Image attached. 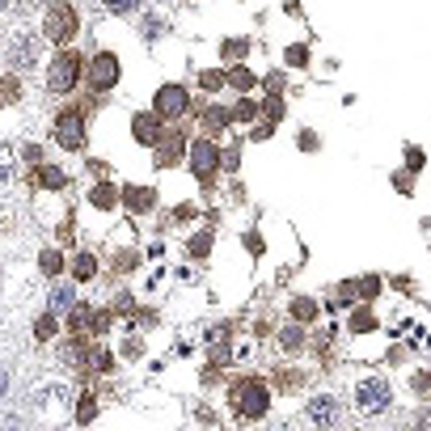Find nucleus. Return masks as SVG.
<instances>
[{
    "label": "nucleus",
    "mask_w": 431,
    "mask_h": 431,
    "mask_svg": "<svg viewBox=\"0 0 431 431\" xmlns=\"http://www.w3.org/2000/svg\"><path fill=\"white\" fill-rule=\"evenodd\" d=\"M229 402H233L237 418L254 423V418H262V414H266V402H271V398H266V385L258 381V376H245V381H237V385H233Z\"/></svg>",
    "instance_id": "nucleus-1"
},
{
    "label": "nucleus",
    "mask_w": 431,
    "mask_h": 431,
    "mask_svg": "<svg viewBox=\"0 0 431 431\" xmlns=\"http://www.w3.org/2000/svg\"><path fill=\"white\" fill-rule=\"evenodd\" d=\"M389 402H393V389L381 381V376H368V381H359V389H355V406H359V414H364V418L385 414V410H389Z\"/></svg>",
    "instance_id": "nucleus-2"
},
{
    "label": "nucleus",
    "mask_w": 431,
    "mask_h": 431,
    "mask_svg": "<svg viewBox=\"0 0 431 431\" xmlns=\"http://www.w3.org/2000/svg\"><path fill=\"white\" fill-rule=\"evenodd\" d=\"M93 203H97V207H111V203H115V186H106V182L93 186Z\"/></svg>",
    "instance_id": "nucleus-29"
},
{
    "label": "nucleus",
    "mask_w": 431,
    "mask_h": 431,
    "mask_svg": "<svg viewBox=\"0 0 431 431\" xmlns=\"http://www.w3.org/2000/svg\"><path fill=\"white\" fill-rule=\"evenodd\" d=\"M271 431H296V427H292V423H275Z\"/></svg>",
    "instance_id": "nucleus-40"
},
{
    "label": "nucleus",
    "mask_w": 431,
    "mask_h": 431,
    "mask_svg": "<svg viewBox=\"0 0 431 431\" xmlns=\"http://www.w3.org/2000/svg\"><path fill=\"white\" fill-rule=\"evenodd\" d=\"M42 34L51 38V42H72V34H76V9L72 5H51L47 9V22H42Z\"/></svg>",
    "instance_id": "nucleus-3"
},
{
    "label": "nucleus",
    "mask_w": 431,
    "mask_h": 431,
    "mask_svg": "<svg viewBox=\"0 0 431 431\" xmlns=\"http://www.w3.org/2000/svg\"><path fill=\"white\" fill-rule=\"evenodd\" d=\"M9 60H13V68L30 64V60H34V42H30V38H17V42H13V51H9Z\"/></svg>",
    "instance_id": "nucleus-14"
},
{
    "label": "nucleus",
    "mask_w": 431,
    "mask_h": 431,
    "mask_svg": "<svg viewBox=\"0 0 431 431\" xmlns=\"http://www.w3.org/2000/svg\"><path fill=\"white\" fill-rule=\"evenodd\" d=\"M0 9H5V0H0Z\"/></svg>",
    "instance_id": "nucleus-44"
},
{
    "label": "nucleus",
    "mask_w": 431,
    "mask_h": 431,
    "mask_svg": "<svg viewBox=\"0 0 431 431\" xmlns=\"http://www.w3.org/2000/svg\"><path fill=\"white\" fill-rule=\"evenodd\" d=\"M131 309H136V304H131V296H119V300H115V313H123V317H127Z\"/></svg>",
    "instance_id": "nucleus-38"
},
{
    "label": "nucleus",
    "mask_w": 431,
    "mask_h": 431,
    "mask_svg": "<svg viewBox=\"0 0 431 431\" xmlns=\"http://www.w3.org/2000/svg\"><path fill=\"white\" fill-rule=\"evenodd\" d=\"M190 170L199 178H211L216 170H220V148H216L211 140H195L190 144Z\"/></svg>",
    "instance_id": "nucleus-8"
},
{
    "label": "nucleus",
    "mask_w": 431,
    "mask_h": 431,
    "mask_svg": "<svg viewBox=\"0 0 431 431\" xmlns=\"http://www.w3.org/2000/svg\"><path fill=\"white\" fill-rule=\"evenodd\" d=\"M300 343H304L300 330H284V334H279V347H284V351H300Z\"/></svg>",
    "instance_id": "nucleus-27"
},
{
    "label": "nucleus",
    "mask_w": 431,
    "mask_h": 431,
    "mask_svg": "<svg viewBox=\"0 0 431 431\" xmlns=\"http://www.w3.org/2000/svg\"><path fill=\"white\" fill-rule=\"evenodd\" d=\"M131 131H136L140 144H156V140H161V115H140Z\"/></svg>",
    "instance_id": "nucleus-12"
},
{
    "label": "nucleus",
    "mask_w": 431,
    "mask_h": 431,
    "mask_svg": "<svg viewBox=\"0 0 431 431\" xmlns=\"http://www.w3.org/2000/svg\"><path fill=\"white\" fill-rule=\"evenodd\" d=\"M178 156H182V136L178 131L156 140V165H178Z\"/></svg>",
    "instance_id": "nucleus-11"
},
{
    "label": "nucleus",
    "mask_w": 431,
    "mask_h": 431,
    "mask_svg": "<svg viewBox=\"0 0 431 431\" xmlns=\"http://www.w3.org/2000/svg\"><path fill=\"white\" fill-rule=\"evenodd\" d=\"M72 271H76V279H93V275H97V258H93V254H81Z\"/></svg>",
    "instance_id": "nucleus-20"
},
{
    "label": "nucleus",
    "mask_w": 431,
    "mask_h": 431,
    "mask_svg": "<svg viewBox=\"0 0 431 431\" xmlns=\"http://www.w3.org/2000/svg\"><path fill=\"white\" fill-rule=\"evenodd\" d=\"M9 174H13V156H9L5 144H0V182H9Z\"/></svg>",
    "instance_id": "nucleus-33"
},
{
    "label": "nucleus",
    "mask_w": 431,
    "mask_h": 431,
    "mask_svg": "<svg viewBox=\"0 0 431 431\" xmlns=\"http://www.w3.org/2000/svg\"><path fill=\"white\" fill-rule=\"evenodd\" d=\"M414 431H427V423H423V427H414Z\"/></svg>",
    "instance_id": "nucleus-43"
},
{
    "label": "nucleus",
    "mask_w": 431,
    "mask_h": 431,
    "mask_svg": "<svg viewBox=\"0 0 431 431\" xmlns=\"http://www.w3.org/2000/svg\"><path fill=\"white\" fill-rule=\"evenodd\" d=\"M156 115L170 119V123H178L182 115H190V93H186L182 85H161V89H156Z\"/></svg>",
    "instance_id": "nucleus-5"
},
{
    "label": "nucleus",
    "mask_w": 431,
    "mask_h": 431,
    "mask_svg": "<svg viewBox=\"0 0 431 431\" xmlns=\"http://www.w3.org/2000/svg\"><path fill=\"white\" fill-rule=\"evenodd\" d=\"M93 414H97V402L85 393V398H81V406H76V423H93Z\"/></svg>",
    "instance_id": "nucleus-25"
},
{
    "label": "nucleus",
    "mask_w": 431,
    "mask_h": 431,
    "mask_svg": "<svg viewBox=\"0 0 431 431\" xmlns=\"http://www.w3.org/2000/svg\"><path fill=\"white\" fill-rule=\"evenodd\" d=\"M22 97V81L17 76H5L0 81V106H9V101H17Z\"/></svg>",
    "instance_id": "nucleus-19"
},
{
    "label": "nucleus",
    "mask_w": 431,
    "mask_h": 431,
    "mask_svg": "<svg viewBox=\"0 0 431 431\" xmlns=\"http://www.w3.org/2000/svg\"><path fill=\"white\" fill-rule=\"evenodd\" d=\"M0 431H13V423H5V427H0Z\"/></svg>",
    "instance_id": "nucleus-42"
},
{
    "label": "nucleus",
    "mask_w": 431,
    "mask_h": 431,
    "mask_svg": "<svg viewBox=\"0 0 431 431\" xmlns=\"http://www.w3.org/2000/svg\"><path fill=\"white\" fill-rule=\"evenodd\" d=\"M85 364L93 368V372H106V368H111V355H106V347H85Z\"/></svg>",
    "instance_id": "nucleus-15"
},
{
    "label": "nucleus",
    "mask_w": 431,
    "mask_h": 431,
    "mask_svg": "<svg viewBox=\"0 0 431 431\" xmlns=\"http://www.w3.org/2000/svg\"><path fill=\"white\" fill-rule=\"evenodd\" d=\"M207 245H211V237H207V233H203V237H199V241H190V254H199V258H203V254H207Z\"/></svg>",
    "instance_id": "nucleus-36"
},
{
    "label": "nucleus",
    "mask_w": 431,
    "mask_h": 431,
    "mask_svg": "<svg viewBox=\"0 0 431 431\" xmlns=\"http://www.w3.org/2000/svg\"><path fill=\"white\" fill-rule=\"evenodd\" d=\"M304 60H309L304 47H292V51H288V64H304Z\"/></svg>",
    "instance_id": "nucleus-37"
},
{
    "label": "nucleus",
    "mask_w": 431,
    "mask_h": 431,
    "mask_svg": "<svg viewBox=\"0 0 431 431\" xmlns=\"http://www.w3.org/2000/svg\"><path fill=\"white\" fill-rule=\"evenodd\" d=\"M34 334H38V339H51V334H56V317H42L38 326H34Z\"/></svg>",
    "instance_id": "nucleus-34"
},
{
    "label": "nucleus",
    "mask_w": 431,
    "mask_h": 431,
    "mask_svg": "<svg viewBox=\"0 0 431 431\" xmlns=\"http://www.w3.org/2000/svg\"><path fill=\"white\" fill-rule=\"evenodd\" d=\"M119 81V60L115 56H106V51H101V56H93V64H89V89H111Z\"/></svg>",
    "instance_id": "nucleus-9"
},
{
    "label": "nucleus",
    "mask_w": 431,
    "mask_h": 431,
    "mask_svg": "<svg viewBox=\"0 0 431 431\" xmlns=\"http://www.w3.org/2000/svg\"><path fill=\"white\" fill-rule=\"evenodd\" d=\"M0 393H5V372H0Z\"/></svg>",
    "instance_id": "nucleus-41"
},
{
    "label": "nucleus",
    "mask_w": 431,
    "mask_h": 431,
    "mask_svg": "<svg viewBox=\"0 0 431 431\" xmlns=\"http://www.w3.org/2000/svg\"><path fill=\"white\" fill-rule=\"evenodd\" d=\"M68 326H72L76 334H101L106 326H111V313H106V309H89V304H76Z\"/></svg>",
    "instance_id": "nucleus-7"
},
{
    "label": "nucleus",
    "mask_w": 431,
    "mask_h": 431,
    "mask_svg": "<svg viewBox=\"0 0 431 431\" xmlns=\"http://www.w3.org/2000/svg\"><path fill=\"white\" fill-rule=\"evenodd\" d=\"M30 182H34V186H42V190H60V186H64L68 178H64V174H60L56 165H38V170L30 174Z\"/></svg>",
    "instance_id": "nucleus-13"
},
{
    "label": "nucleus",
    "mask_w": 431,
    "mask_h": 431,
    "mask_svg": "<svg viewBox=\"0 0 431 431\" xmlns=\"http://www.w3.org/2000/svg\"><path fill=\"white\" fill-rule=\"evenodd\" d=\"M275 381H279V389H288V393H292V389H300L304 376H300V372H292V368H279V372H275Z\"/></svg>",
    "instance_id": "nucleus-21"
},
{
    "label": "nucleus",
    "mask_w": 431,
    "mask_h": 431,
    "mask_svg": "<svg viewBox=\"0 0 431 431\" xmlns=\"http://www.w3.org/2000/svg\"><path fill=\"white\" fill-rule=\"evenodd\" d=\"M76 72H81V60L72 51H60L56 60H51V72H47V89L51 93H68L76 85Z\"/></svg>",
    "instance_id": "nucleus-4"
},
{
    "label": "nucleus",
    "mask_w": 431,
    "mask_h": 431,
    "mask_svg": "<svg viewBox=\"0 0 431 431\" xmlns=\"http://www.w3.org/2000/svg\"><path fill=\"white\" fill-rule=\"evenodd\" d=\"M22 156L30 161V165H38V148H34V144H26V148H22Z\"/></svg>",
    "instance_id": "nucleus-39"
},
{
    "label": "nucleus",
    "mask_w": 431,
    "mask_h": 431,
    "mask_svg": "<svg viewBox=\"0 0 431 431\" xmlns=\"http://www.w3.org/2000/svg\"><path fill=\"white\" fill-rule=\"evenodd\" d=\"M123 199H127V203H131V207H136V211H148V207H152V199H156V195H152V190H148V186H140V190H127V195H123Z\"/></svg>",
    "instance_id": "nucleus-18"
},
{
    "label": "nucleus",
    "mask_w": 431,
    "mask_h": 431,
    "mask_svg": "<svg viewBox=\"0 0 431 431\" xmlns=\"http://www.w3.org/2000/svg\"><path fill=\"white\" fill-rule=\"evenodd\" d=\"M199 85H203L207 93H216L220 85H229V72H216V68H211V72H203V76H199Z\"/></svg>",
    "instance_id": "nucleus-23"
},
{
    "label": "nucleus",
    "mask_w": 431,
    "mask_h": 431,
    "mask_svg": "<svg viewBox=\"0 0 431 431\" xmlns=\"http://www.w3.org/2000/svg\"><path fill=\"white\" fill-rule=\"evenodd\" d=\"M304 414H309L317 427H330V423L339 418V402H334L330 393H321V398H313V402H309V410H304Z\"/></svg>",
    "instance_id": "nucleus-10"
},
{
    "label": "nucleus",
    "mask_w": 431,
    "mask_h": 431,
    "mask_svg": "<svg viewBox=\"0 0 431 431\" xmlns=\"http://www.w3.org/2000/svg\"><path fill=\"white\" fill-rule=\"evenodd\" d=\"M245 51H250V42L233 38V42H225V60H245Z\"/></svg>",
    "instance_id": "nucleus-28"
},
{
    "label": "nucleus",
    "mask_w": 431,
    "mask_h": 431,
    "mask_svg": "<svg viewBox=\"0 0 431 431\" xmlns=\"http://www.w3.org/2000/svg\"><path fill=\"white\" fill-rule=\"evenodd\" d=\"M229 85H233V89H241V93H250V89H254V72L233 68V72H229Z\"/></svg>",
    "instance_id": "nucleus-22"
},
{
    "label": "nucleus",
    "mask_w": 431,
    "mask_h": 431,
    "mask_svg": "<svg viewBox=\"0 0 431 431\" xmlns=\"http://www.w3.org/2000/svg\"><path fill=\"white\" fill-rule=\"evenodd\" d=\"M376 288H381V279H372V275H368V279H359V284H355V292H359V296H372V292H376Z\"/></svg>",
    "instance_id": "nucleus-35"
},
{
    "label": "nucleus",
    "mask_w": 431,
    "mask_h": 431,
    "mask_svg": "<svg viewBox=\"0 0 431 431\" xmlns=\"http://www.w3.org/2000/svg\"><path fill=\"white\" fill-rule=\"evenodd\" d=\"M351 330H376V317L368 309H355L351 313Z\"/></svg>",
    "instance_id": "nucleus-24"
},
{
    "label": "nucleus",
    "mask_w": 431,
    "mask_h": 431,
    "mask_svg": "<svg viewBox=\"0 0 431 431\" xmlns=\"http://www.w3.org/2000/svg\"><path fill=\"white\" fill-rule=\"evenodd\" d=\"M229 111H225V106H211V111L203 115V123H207V131H220V127H229Z\"/></svg>",
    "instance_id": "nucleus-17"
},
{
    "label": "nucleus",
    "mask_w": 431,
    "mask_h": 431,
    "mask_svg": "<svg viewBox=\"0 0 431 431\" xmlns=\"http://www.w3.org/2000/svg\"><path fill=\"white\" fill-rule=\"evenodd\" d=\"M313 313H317V304H313V300H292V317H296V321H309Z\"/></svg>",
    "instance_id": "nucleus-26"
},
{
    "label": "nucleus",
    "mask_w": 431,
    "mask_h": 431,
    "mask_svg": "<svg viewBox=\"0 0 431 431\" xmlns=\"http://www.w3.org/2000/svg\"><path fill=\"white\" fill-rule=\"evenodd\" d=\"M51 304H56V309H68V304H72V288H68V284H60L56 292H51Z\"/></svg>",
    "instance_id": "nucleus-30"
},
{
    "label": "nucleus",
    "mask_w": 431,
    "mask_h": 431,
    "mask_svg": "<svg viewBox=\"0 0 431 431\" xmlns=\"http://www.w3.org/2000/svg\"><path fill=\"white\" fill-rule=\"evenodd\" d=\"M38 266H42V271H47V275H60V271H64V254H60V250H42V258H38Z\"/></svg>",
    "instance_id": "nucleus-16"
},
{
    "label": "nucleus",
    "mask_w": 431,
    "mask_h": 431,
    "mask_svg": "<svg viewBox=\"0 0 431 431\" xmlns=\"http://www.w3.org/2000/svg\"><path fill=\"white\" fill-rule=\"evenodd\" d=\"M56 140H60V148L81 152V148H85V115H81V111H64V115L56 119Z\"/></svg>",
    "instance_id": "nucleus-6"
},
{
    "label": "nucleus",
    "mask_w": 431,
    "mask_h": 431,
    "mask_svg": "<svg viewBox=\"0 0 431 431\" xmlns=\"http://www.w3.org/2000/svg\"><path fill=\"white\" fill-rule=\"evenodd\" d=\"M258 115H262V111H258L254 101H241L237 111H233V119H241V123H250V119H258Z\"/></svg>",
    "instance_id": "nucleus-31"
},
{
    "label": "nucleus",
    "mask_w": 431,
    "mask_h": 431,
    "mask_svg": "<svg viewBox=\"0 0 431 431\" xmlns=\"http://www.w3.org/2000/svg\"><path fill=\"white\" fill-rule=\"evenodd\" d=\"M106 9H111V13H136L140 0H106Z\"/></svg>",
    "instance_id": "nucleus-32"
}]
</instances>
